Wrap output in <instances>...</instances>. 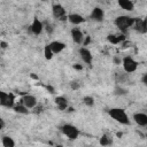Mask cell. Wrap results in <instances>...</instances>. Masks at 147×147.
Wrapping results in <instances>:
<instances>
[{
	"instance_id": "obj_23",
	"label": "cell",
	"mask_w": 147,
	"mask_h": 147,
	"mask_svg": "<svg viewBox=\"0 0 147 147\" xmlns=\"http://www.w3.org/2000/svg\"><path fill=\"white\" fill-rule=\"evenodd\" d=\"M83 102H84L86 106H88V107L94 106V99H93L92 96H90V95L84 96V98H83Z\"/></svg>"
},
{
	"instance_id": "obj_7",
	"label": "cell",
	"mask_w": 147,
	"mask_h": 147,
	"mask_svg": "<svg viewBox=\"0 0 147 147\" xmlns=\"http://www.w3.org/2000/svg\"><path fill=\"white\" fill-rule=\"evenodd\" d=\"M21 103H23L28 109L36 108V106H37V99H36V96H33L31 94H25L21 99Z\"/></svg>"
},
{
	"instance_id": "obj_1",
	"label": "cell",
	"mask_w": 147,
	"mask_h": 147,
	"mask_svg": "<svg viewBox=\"0 0 147 147\" xmlns=\"http://www.w3.org/2000/svg\"><path fill=\"white\" fill-rule=\"evenodd\" d=\"M108 114L113 119H115L119 124H123V125H129L130 124L129 116L126 115L125 110L122 109V108H111V109L108 110Z\"/></svg>"
},
{
	"instance_id": "obj_26",
	"label": "cell",
	"mask_w": 147,
	"mask_h": 147,
	"mask_svg": "<svg viewBox=\"0 0 147 147\" xmlns=\"http://www.w3.org/2000/svg\"><path fill=\"white\" fill-rule=\"evenodd\" d=\"M0 45H1V48H3V49L8 47V44H7L6 41H3V40H1V41H0Z\"/></svg>"
},
{
	"instance_id": "obj_11",
	"label": "cell",
	"mask_w": 147,
	"mask_h": 147,
	"mask_svg": "<svg viewBox=\"0 0 147 147\" xmlns=\"http://www.w3.org/2000/svg\"><path fill=\"white\" fill-rule=\"evenodd\" d=\"M91 18L95 22H102L105 20V11L100 7H95L91 13Z\"/></svg>"
},
{
	"instance_id": "obj_22",
	"label": "cell",
	"mask_w": 147,
	"mask_h": 147,
	"mask_svg": "<svg viewBox=\"0 0 147 147\" xmlns=\"http://www.w3.org/2000/svg\"><path fill=\"white\" fill-rule=\"evenodd\" d=\"M110 144H111V139L107 134H105V136L101 137V139H100V145L101 146H108Z\"/></svg>"
},
{
	"instance_id": "obj_16",
	"label": "cell",
	"mask_w": 147,
	"mask_h": 147,
	"mask_svg": "<svg viewBox=\"0 0 147 147\" xmlns=\"http://www.w3.org/2000/svg\"><path fill=\"white\" fill-rule=\"evenodd\" d=\"M55 105L60 110H65L68 108V100L64 96H56L55 98Z\"/></svg>"
},
{
	"instance_id": "obj_5",
	"label": "cell",
	"mask_w": 147,
	"mask_h": 147,
	"mask_svg": "<svg viewBox=\"0 0 147 147\" xmlns=\"http://www.w3.org/2000/svg\"><path fill=\"white\" fill-rule=\"evenodd\" d=\"M52 14H53V17L56 18L57 21H65V20H68V15L65 13V9L61 5H59V3L53 5Z\"/></svg>"
},
{
	"instance_id": "obj_21",
	"label": "cell",
	"mask_w": 147,
	"mask_h": 147,
	"mask_svg": "<svg viewBox=\"0 0 147 147\" xmlns=\"http://www.w3.org/2000/svg\"><path fill=\"white\" fill-rule=\"evenodd\" d=\"M53 55H54V53L52 52L51 47H49L48 45L45 46V48H44V56H45V59H46V60H52Z\"/></svg>"
},
{
	"instance_id": "obj_13",
	"label": "cell",
	"mask_w": 147,
	"mask_h": 147,
	"mask_svg": "<svg viewBox=\"0 0 147 147\" xmlns=\"http://www.w3.org/2000/svg\"><path fill=\"white\" fill-rule=\"evenodd\" d=\"M48 46L51 47V49H52V52L54 54H59V53H61L65 48V44H63L61 41H57V40L52 41L51 44H48Z\"/></svg>"
},
{
	"instance_id": "obj_12",
	"label": "cell",
	"mask_w": 147,
	"mask_h": 147,
	"mask_svg": "<svg viewBox=\"0 0 147 147\" xmlns=\"http://www.w3.org/2000/svg\"><path fill=\"white\" fill-rule=\"evenodd\" d=\"M134 122L140 126H147V115L144 113H134L133 114Z\"/></svg>"
},
{
	"instance_id": "obj_33",
	"label": "cell",
	"mask_w": 147,
	"mask_h": 147,
	"mask_svg": "<svg viewBox=\"0 0 147 147\" xmlns=\"http://www.w3.org/2000/svg\"><path fill=\"white\" fill-rule=\"evenodd\" d=\"M31 78H33V79H37V80H38V76H36V75H33V74L31 75Z\"/></svg>"
},
{
	"instance_id": "obj_17",
	"label": "cell",
	"mask_w": 147,
	"mask_h": 147,
	"mask_svg": "<svg viewBox=\"0 0 147 147\" xmlns=\"http://www.w3.org/2000/svg\"><path fill=\"white\" fill-rule=\"evenodd\" d=\"M118 6H119L122 9L127 10V11H131V10H133V8H134L133 2L130 1V0H118Z\"/></svg>"
},
{
	"instance_id": "obj_9",
	"label": "cell",
	"mask_w": 147,
	"mask_h": 147,
	"mask_svg": "<svg viewBox=\"0 0 147 147\" xmlns=\"http://www.w3.org/2000/svg\"><path fill=\"white\" fill-rule=\"evenodd\" d=\"M78 52H79L80 59H82L85 63H87V64H91V63H92L93 57H92V53L90 52L88 48H86V47H80Z\"/></svg>"
},
{
	"instance_id": "obj_30",
	"label": "cell",
	"mask_w": 147,
	"mask_h": 147,
	"mask_svg": "<svg viewBox=\"0 0 147 147\" xmlns=\"http://www.w3.org/2000/svg\"><path fill=\"white\" fill-rule=\"evenodd\" d=\"M0 129H3L5 127V121H3V118H0Z\"/></svg>"
},
{
	"instance_id": "obj_28",
	"label": "cell",
	"mask_w": 147,
	"mask_h": 147,
	"mask_svg": "<svg viewBox=\"0 0 147 147\" xmlns=\"http://www.w3.org/2000/svg\"><path fill=\"white\" fill-rule=\"evenodd\" d=\"M121 62H122V60H121L119 57H117V56L114 57V63H115V64H119Z\"/></svg>"
},
{
	"instance_id": "obj_32",
	"label": "cell",
	"mask_w": 147,
	"mask_h": 147,
	"mask_svg": "<svg viewBox=\"0 0 147 147\" xmlns=\"http://www.w3.org/2000/svg\"><path fill=\"white\" fill-rule=\"evenodd\" d=\"M71 87H72V88H77V87H78L77 82H72V83H71Z\"/></svg>"
},
{
	"instance_id": "obj_8",
	"label": "cell",
	"mask_w": 147,
	"mask_h": 147,
	"mask_svg": "<svg viewBox=\"0 0 147 147\" xmlns=\"http://www.w3.org/2000/svg\"><path fill=\"white\" fill-rule=\"evenodd\" d=\"M133 29L139 33H147V18H145V20L136 18Z\"/></svg>"
},
{
	"instance_id": "obj_2",
	"label": "cell",
	"mask_w": 147,
	"mask_h": 147,
	"mask_svg": "<svg viewBox=\"0 0 147 147\" xmlns=\"http://www.w3.org/2000/svg\"><path fill=\"white\" fill-rule=\"evenodd\" d=\"M136 18L131 17V16H126V15H122L115 18V25L123 32H126L129 28L133 26Z\"/></svg>"
},
{
	"instance_id": "obj_29",
	"label": "cell",
	"mask_w": 147,
	"mask_h": 147,
	"mask_svg": "<svg viewBox=\"0 0 147 147\" xmlns=\"http://www.w3.org/2000/svg\"><path fill=\"white\" fill-rule=\"evenodd\" d=\"M46 90H48V92H49V93H52V94L54 93V88H53L52 86H49V85H47V86H46Z\"/></svg>"
},
{
	"instance_id": "obj_6",
	"label": "cell",
	"mask_w": 147,
	"mask_h": 147,
	"mask_svg": "<svg viewBox=\"0 0 147 147\" xmlns=\"http://www.w3.org/2000/svg\"><path fill=\"white\" fill-rule=\"evenodd\" d=\"M14 102H15V98L11 93H6L3 91L0 92V105L2 107H7V108H13L14 107Z\"/></svg>"
},
{
	"instance_id": "obj_18",
	"label": "cell",
	"mask_w": 147,
	"mask_h": 147,
	"mask_svg": "<svg viewBox=\"0 0 147 147\" xmlns=\"http://www.w3.org/2000/svg\"><path fill=\"white\" fill-rule=\"evenodd\" d=\"M125 39H126V38H125V36H124V34H119V36H115V34H109V36L107 37V40H108L109 42L114 44V45H117V44H119V42L124 41Z\"/></svg>"
},
{
	"instance_id": "obj_14",
	"label": "cell",
	"mask_w": 147,
	"mask_h": 147,
	"mask_svg": "<svg viewBox=\"0 0 147 147\" xmlns=\"http://www.w3.org/2000/svg\"><path fill=\"white\" fill-rule=\"evenodd\" d=\"M68 21H69L71 24H74V25H79V24H82V23L85 22V18H84L82 15L74 13V14H69V15H68Z\"/></svg>"
},
{
	"instance_id": "obj_25",
	"label": "cell",
	"mask_w": 147,
	"mask_h": 147,
	"mask_svg": "<svg viewBox=\"0 0 147 147\" xmlns=\"http://www.w3.org/2000/svg\"><path fill=\"white\" fill-rule=\"evenodd\" d=\"M46 30H47L48 33H52V32H53V28H52V25L48 24V23H46Z\"/></svg>"
},
{
	"instance_id": "obj_4",
	"label": "cell",
	"mask_w": 147,
	"mask_h": 147,
	"mask_svg": "<svg viewBox=\"0 0 147 147\" xmlns=\"http://www.w3.org/2000/svg\"><path fill=\"white\" fill-rule=\"evenodd\" d=\"M122 64H123V69L125 72L127 74H132L137 70L138 68V62L134 61L131 56H125L123 60H122Z\"/></svg>"
},
{
	"instance_id": "obj_10",
	"label": "cell",
	"mask_w": 147,
	"mask_h": 147,
	"mask_svg": "<svg viewBox=\"0 0 147 147\" xmlns=\"http://www.w3.org/2000/svg\"><path fill=\"white\" fill-rule=\"evenodd\" d=\"M30 29H31V32H32L33 34L38 36V34H40V33L42 32L44 24H42V22H41L39 18L34 17V20H33V22H32V24H31Z\"/></svg>"
},
{
	"instance_id": "obj_15",
	"label": "cell",
	"mask_w": 147,
	"mask_h": 147,
	"mask_svg": "<svg viewBox=\"0 0 147 147\" xmlns=\"http://www.w3.org/2000/svg\"><path fill=\"white\" fill-rule=\"evenodd\" d=\"M71 38H72V40L76 42V44H82L83 41H84V34H83V32L80 31V30H78V29H72L71 30Z\"/></svg>"
},
{
	"instance_id": "obj_19",
	"label": "cell",
	"mask_w": 147,
	"mask_h": 147,
	"mask_svg": "<svg viewBox=\"0 0 147 147\" xmlns=\"http://www.w3.org/2000/svg\"><path fill=\"white\" fill-rule=\"evenodd\" d=\"M1 142H2L3 147H15V141L9 136H3L1 139Z\"/></svg>"
},
{
	"instance_id": "obj_20",
	"label": "cell",
	"mask_w": 147,
	"mask_h": 147,
	"mask_svg": "<svg viewBox=\"0 0 147 147\" xmlns=\"http://www.w3.org/2000/svg\"><path fill=\"white\" fill-rule=\"evenodd\" d=\"M14 110H15L16 113H18V114H29L28 108H26L23 103H20V105H17V106H15V107H14Z\"/></svg>"
},
{
	"instance_id": "obj_24",
	"label": "cell",
	"mask_w": 147,
	"mask_h": 147,
	"mask_svg": "<svg viewBox=\"0 0 147 147\" xmlns=\"http://www.w3.org/2000/svg\"><path fill=\"white\" fill-rule=\"evenodd\" d=\"M114 93L116 95H124V94H126V90H124L122 87H116L115 91H114Z\"/></svg>"
},
{
	"instance_id": "obj_27",
	"label": "cell",
	"mask_w": 147,
	"mask_h": 147,
	"mask_svg": "<svg viewBox=\"0 0 147 147\" xmlns=\"http://www.w3.org/2000/svg\"><path fill=\"white\" fill-rule=\"evenodd\" d=\"M141 82L147 86V74H145L144 76H142V78H141Z\"/></svg>"
},
{
	"instance_id": "obj_3",
	"label": "cell",
	"mask_w": 147,
	"mask_h": 147,
	"mask_svg": "<svg viewBox=\"0 0 147 147\" xmlns=\"http://www.w3.org/2000/svg\"><path fill=\"white\" fill-rule=\"evenodd\" d=\"M60 130L70 140H75L79 136V130L75 125H71V124H64V125H62L60 127Z\"/></svg>"
},
{
	"instance_id": "obj_31",
	"label": "cell",
	"mask_w": 147,
	"mask_h": 147,
	"mask_svg": "<svg viewBox=\"0 0 147 147\" xmlns=\"http://www.w3.org/2000/svg\"><path fill=\"white\" fill-rule=\"evenodd\" d=\"M74 68L77 69V70H83V67L82 65H78V64H74Z\"/></svg>"
}]
</instances>
